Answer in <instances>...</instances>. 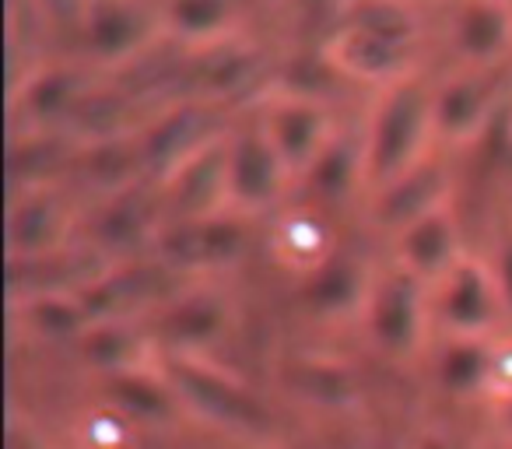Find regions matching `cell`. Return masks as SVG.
Listing matches in <instances>:
<instances>
[{"label":"cell","instance_id":"cell-14","mask_svg":"<svg viewBox=\"0 0 512 449\" xmlns=\"http://www.w3.org/2000/svg\"><path fill=\"white\" fill-rule=\"evenodd\" d=\"M456 67H512V0H446Z\"/></svg>","mask_w":512,"mask_h":449},{"label":"cell","instance_id":"cell-34","mask_svg":"<svg viewBox=\"0 0 512 449\" xmlns=\"http://www.w3.org/2000/svg\"><path fill=\"white\" fill-rule=\"evenodd\" d=\"M127 435H130L127 418L109 407V411H99L88 418L85 442H88V449H123L127 446Z\"/></svg>","mask_w":512,"mask_h":449},{"label":"cell","instance_id":"cell-30","mask_svg":"<svg viewBox=\"0 0 512 449\" xmlns=\"http://www.w3.org/2000/svg\"><path fill=\"white\" fill-rule=\"evenodd\" d=\"M348 22L376 32V36L390 39V43L421 50L428 18H425V8L411 4V0H362Z\"/></svg>","mask_w":512,"mask_h":449},{"label":"cell","instance_id":"cell-6","mask_svg":"<svg viewBox=\"0 0 512 449\" xmlns=\"http://www.w3.org/2000/svg\"><path fill=\"white\" fill-rule=\"evenodd\" d=\"M432 316L435 334L484 337V341L509 334L502 292H498L484 253L467 250L453 271L432 288Z\"/></svg>","mask_w":512,"mask_h":449},{"label":"cell","instance_id":"cell-39","mask_svg":"<svg viewBox=\"0 0 512 449\" xmlns=\"http://www.w3.org/2000/svg\"><path fill=\"white\" fill-rule=\"evenodd\" d=\"M505 211L512 214V183H509V200H505Z\"/></svg>","mask_w":512,"mask_h":449},{"label":"cell","instance_id":"cell-21","mask_svg":"<svg viewBox=\"0 0 512 449\" xmlns=\"http://www.w3.org/2000/svg\"><path fill=\"white\" fill-rule=\"evenodd\" d=\"M271 253L278 267H285L299 281L327 264L337 253V232L330 229V218L323 214V207L295 204L278 211L271 229Z\"/></svg>","mask_w":512,"mask_h":449},{"label":"cell","instance_id":"cell-2","mask_svg":"<svg viewBox=\"0 0 512 449\" xmlns=\"http://www.w3.org/2000/svg\"><path fill=\"white\" fill-rule=\"evenodd\" d=\"M362 327L372 348L393 362H414V358L428 355V348L435 344L432 288L393 260L376 267Z\"/></svg>","mask_w":512,"mask_h":449},{"label":"cell","instance_id":"cell-19","mask_svg":"<svg viewBox=\"0 0 512 449\" xmlns=\"http://www.w3.org/2000/svg\"><path fill=\"white\" fill-rule=\"evenodd\" d=\"M309 204H348L365 200V123L348 120L334 130L327 148L316 155L309 172L299 179Z\"/></svg>","mask_w":512,"mask_h":449},{"label":"cell","instance_id":"cell-32","mask_svg":"<svg viewBox=\"0 0 512 449\" xmlns=\"http://www.w3.org/2000/svg\"><path fill=\"white\" fill-rule=\"evenodd\" d=\"M491 274H495V285L502 292L505 302V316H509V330H512V214L505 211L502 221L495 225V236H491V246L484 253Z\"/></svg>","mask_w":512,"mask_h":449},{"label":"cell","instance_id":"cell-4","mask_svg":"<svg viewBox=\"0 0 512 449\" xmlns=\"http://www.w3.org/2000/svg\"><path fill=\"white\" fill-rule=\"evenodd\" d=\"M218 102L200 99V95H186V99L165 102L158 113L141 120L137 127V141H141L144 158V176L148 183L162 186L172 179L193 155L214 144L221 134H228V120L221 116Z\"/></svg>","mask_w":512,"mask_h":449},{"label":"cell","instance_id":"cell-11","mask_svg":"<svg viewBox=\"0 0 512 449\" xmlns=\"http://www.w3.org/2000/svg\"><path fill=\"white\" fill-rule=\"evenodd\" d=\"M71 193L60 183L15 190L8 204V260H39L64 253L74 236Z\"/></svg>","mask_w":512,"mask_h":449},{"label":"cell","instance_id":"cell-1","mask_svg":"<svg viewBox=\"0 0 512 449\" xmlns=\"http://www.w3.org/2000/svg\"><path fill=\"white\" fill-rule=\"evenodd\" d=\"M435 78L421 71L372 92L365 109V197L393 183L439 151L435 141Z\"/></svg>","mask_w":512,"mask_h":449},{"label":"cell","instance_id":"cell-10","mask_svg":"<svg viewBox=\"0 0 512 449\" xmlns=\"http://www.w3.org/2000/svg\"><path fill=\"white\" fill-rule=\"evenodd\" d=\"M260 127L267 130V137L274 141V148L281 151L285 165L292 169L295 186L309 172V165L316 162L327 141L334 137V130L341 127L330 106L320 95H302V92H274L267 99V106L260 109Z\"/></svg>","mask_w":512,"mask_h":449},{"label":"cell","instance_id":"cell-3","mask_svg":"<svg viewBox=\"0 0 512 449\" xmlns=\"http://www.w3.org/2000/svg\"><path fill=\"white\" fill-rule=\"evenodd\" d=\"M512 102V67H453L435 78V141L442 151L477 148Z\"/></svg>","mask_w":512,"mask_h":449},{"label":"cell","instance_id":"cell-16","mask_svg":"<svg viewBox=\"0 0 512 449\" xmlns=\"http://www.w3.org/2000/svg\"><path fill=\"white\" fill-rule=\"evenodd\" d=\"M390 260L400 264L404 271H411L414 278H421L428 288H435L449 271L456 267V260L467 253L463 246V229H460V211L453 204H442L435 211H428L425 218L411 221L404 232L390 239Z\"/></svg>","mask_w":512,"mask_h":449},{"label":"cell","instance_id":"cell-15","mask_svg":"<svg viewBox=\"0 0 512 449\" xmlns=\"http://www.w3.org/2000/svg\"><path fill=\"white\" fill-rule=\"evenodd\" d=\"M92 74L88 64L78 60H60V64L32 67L25 81L11 88V120L15 130H46L64 127L78 102L92 92Z\"/></svg>","mask_w":512,"mask_h":449},{"label":"cell","instance_id":"cell-28","mask_svg":"<svg viewBox=\"0 0 512 449\" xmlns=\"http://www.w3.org/2000/svg\"><path fill=\"white\" fill-rule=\"evenodd\" d=\"M155 337H144V330H137L134 320H106V323H92V327L81 334L78 348L81 355L92 362V369L106 372H127L137 369L144 362V351Z\"/></svg>","mask_w":512,"mask_h":449},{"label":"cell","instance_id":"cell-25","mask_svg":"<svg viewBox=\"0 0 512 449\" xmlns=\"http://www.w3.org/2000/svg\"><path fill=\"white\" fill-rule=\"evenodd\" d=\"M267 74V60L256 46H242L235 39L221 46H211L207 57L197 60L193 67V81H197V95L200 99H211L218 106L246 95L256 81H264Z\"/></svg>","mask_w":512,"mask_h":449},{"label":"cell","instance_id":"cell-9","mask_svg":"<svg viewBox=\"0 0 512 449\" xmlns=\"http://www.w3.org/2000/svg\"><path fill=\"white\" fill-rule=\"evenodd\" d=\"M242 214L221 211L207 218L165 221V229L155 239V257L183 278V274H207L232 267L246 257L249 229Z\"/></svg>","mask_w":512,"mask_h":449},{"label":"cell","instance_id":"cell-8","mask_svg":"<svg viewBox=\"0 0 512 449\" xmlns=\"http://www.w3.org/2000/svg\"><path fill=\"white\" fill-rule=\"evenodd\" d=\"M165 36L162 8L148 0H92L78 46L92 67H130Z\"/></svg>","mask_w":512,"mask_h":449},{"label":"cell","instance_id":"cell-23","mask_svg":"<svg viewBox=\"0 0 512 449\" xmlns=\"http://www.w3.org/2000/svg\"><path fill=\"white\" fill-rule=\"evenodd\" d=\"M495 341H484V337L439 334L432 348H428V365H432L435 386L453 400L488 397Z\"/></svg>","mask_w":512,"mask_h":449},{"label":"cell","instance_id":"cell-24","mask_svg":"<svg viewBox=\"0 0 512 449\" xmlns=\"http://www.w3.org/2000/svg\"><path fill=\"white\" fill-rule=\"evenodd\" d=\"M71 176H78L81 186H88L95 197H109V193H120V190H127V186L148 183L137 130L102 137V141H88L85 148H81L78 162H74Z\"/></svg>","mask_w":512,"mask_h":449},{"label":"cell","instance_id":"cell-37","mask_svg":"<svg viewBox=\"0 0 512 449\" xmlns=\"http://www.w3.org/2000/svg\"><path fill=\"white\" fill-rule=\"evenodd\" d=\"M411 4H421V8H428V4H439V0H411ZM446 4V0H442Z\"/></svg>","mask_w":512,"mask_h":449},{"label":"cell","instance_id":"cell-26","mask_svg":"<svg viewBox=\"0 0 512 449\" xmlns=\"http://www.w3.org/2000/svg\"><path fill=\"white\" fill-rule=\"evenodd\" d=\"M158 8H162L165 36L197 50L228 43L239 18V0H162Z\"/></svg>","mask_w":512,"mask_h":449},{"label":"cell","instance_id":"cell-22","mask_svg":"<svg viewBox=\"0 0 512 449\" xmlns=\"http://www.w3.org/2000/svg\"><path fill=\"white\" fill-rule=\"evenodd\" d=\"M169 383L179 400H190L204 414H214L221 421H253L260 418V404L235 383L232 376L218 372L214 365L200 362L193 355H172Z\"/></svg>","mask_w":512,"mask_h":449},{"label":"cell","instance_id":"cell-33","mask_svg":"<svg viewBox=\"0 0 512 449\" xmlns=\"http://www.w3.org/2000/svg\"><path fill=\"white\" fill-rule=\"evenodd\" d=\"M29 4L46 25L67 32V36H78L92 0H29Z\"/></svg>","mask_w":512,"mask_h":449},{"label":"cell","instance_id":"cell-5","mask_svg":"<svg viewBox=\"0 0 512 449\" xmlns=\"http://www.w3.org/2000/svg\"><path fill=\"white\" fill-rule=\"evenodd\" d=\"M295 186L292 169L285 165L281 151L260 127V120H242L228 130L225 148V190H228V211L242 218L274 211L288 190Z\"/></svg>","mask_w":512,"mask_h":449},{"label":"cell","instance_id":"cell-13","mask_svg":"<svg viewBox=\"0 0 512 449\" xmlns=\"http://www.w3.org/2000/svg\"><path fill=\"white\" fill-rule=\"evenodd\" d=\"M320 53L330 64V71L344 81H358V85L386 88L393 81L407 78V74L421 71L414 46H400L390 39L376 36V32L362 29L355 22H344L327 39H320Z\"/></svg>","mask_w":512,"mask_h":449},{"label":"cell","instance_id":"cell-20","mask_svg":"<svg viewBox=\"0 0 512 449\" xmlns=\"http://www.w3.org/2000/svg\"><path fill=\"white\" fill-rule=\"evenodd\" d=\"M85 144L67 127L46 130H15L8 144V176L11 193L32 186H53L60 176H71Z\"/></svg>","mask_w":512,"mask_h":449},{"label":"cell","instance_id":"cell-38","mask_svg":"<svg viewBox=\"0 0 512 449\" xmlns=\"http://www.w3.org/2000/svg\"><path fill=\"white\" fill-rule=\"evenodd\" d=\"M505 123H509V137H512V102H509V113H505Z\"/></svg>","mask_w":512,"mask_h":449},{"label":"cell","instance_id":"cell-36","mask_svg":"<svg viewBox=\"0 0 512 449\" xmlns=\"http://www.w3.org/2000/svg\"><path fill=\"white\" fill-rule=\"evenodd\" d=\"M414 449H460V446H456V439H449V435L428 432V435H421L418 446H414Z\"/></svg>","mask_w":512,"mask_h":449},{"label":"cell","instance_id":"cell-7","mask_svg":"<svg viewBox=\"0 0 512 449\" xmlns=\"http://www.w3.org/2000/svg\"><path fill=\"white\" fill-rule=\"evenodd\" d=\"M162 229V190L155 183H137L109 197H95L85 218V246L106 264H116V260L144 257L155 250Z\"/></svg>","mask_w":512,"mask_h":449},{"label":"cell","instance_id":"cell-29","mask_svg":"<svg viewBox=\"0 0 512 449\" xmlns=\"http://www.w3.org/2000/svg\"><path fill=\"white\" fill-rule=\"evenodd\" d=\"M25 323L39 341H81L88 330V313L78 292H46L25 299Z\"/></svg>","mask_w":512,"mask_h":449},{"label":"cell","instance_id":"cell-17","mask_svg":"<svg viewBox=\"0 0 512 449\" xmlns=\"http://www.w3.org/2000/svg\"><path fill=\"white\" fill-rule=\"evenodd\" d=\"M228 330V299L214 288H176V295L151 313L155 341L169 344L172 355H197L221 341Z\"/></svg>","mask_w":512,"mask_h":449},{"label":"cell","instance_id":"cell-18","mask_svg":"<svg viewBox=\"0 0 512 449\" xmlns=\"http://www.w3.org/2000/svg\"><path fill=\"white\" fill-rule=\"evenodd\" d=\"M372 281H376V267H369L355 253L337 250L327 264L299 281V306L313 320H362Z\"/></svg>","mask_w":512,"mask_h":449},{"label":"cell","instance_id":"cell-27","mask_svg":"<svg viewBox=\"0 0 512 449\" xmlns=\"http://www.w3.org/2000/svg\"><path fill=\"white\" fill-rule=\"evenodd\" d=\"M106 390H109V404H116V411L123 418H141V421H165L179 400L169 376H158L148 365L106 376Z\"/></svg>","mask_w":512,"mask_h":449},{"label":"cell","instance_id":"cell-35","mask_svg":"<svg viewBox=\"0 0 512 449\" xmlns=\"http://www.w3.org/2000/svg\"><path fill=\"white\" fill-rule=\"evenodd\" d=\"M488 400H495V404L512 400V330L495 341V358H491V379H488Z\"/></svg>","mask_w":512,"mask_h":449},{"label":"cell","instance_id":"cell-31","mask_svg":"<svg viewBox=\"0 0 512 449\" xmlns=\"http://www.w3.org/2000/svg\"><path fill=\"white\" fill-rule=\"evenodd\" d=\"M292 18L302 25V29H316L323 39L334 29H341L362 0H285Z\"/></svg>","mask_w":512,"mask_h":449},{"label":"cell","instance_id":"cell-40","mask_svg":"<svg viewBox=\"0 0 512 449\" xmlns=\"http://www.w3.org/2000/svg\"><path fill=\"white\" fill-rule=\"evenodd\" d=\"M505 449H512V446H505Z\"/></svg>","mask_w":512,"mask_h":449},{"label":"cell","instance_id":"cell-12","mask_svg":"<svg viewBox=\"0 0 512 449\" xmlns=\"http://www.w3.org/2000/svg\"><path fill=\"white\" fill-rule=\"evenodd\" d=\"M453 169H449L442 148L397 176L393 183L379 186L365 197V214H369L372 229L383 236H397L411 221L425 218L428 211L442 204H453Z\"/></svg>","mask_w":512,"mask_h":449}]
</instances>
